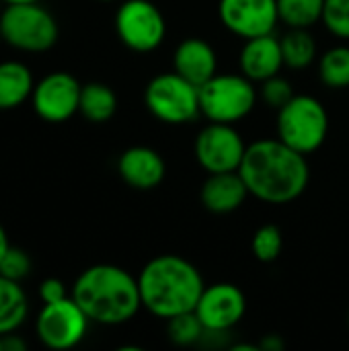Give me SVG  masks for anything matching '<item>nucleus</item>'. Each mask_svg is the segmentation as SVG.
I'll return each instance as SVG.
<instances>
[{
  "instance_id": "f257e3e1",
  "label": "nucleus",
  "mask_w": 349,
  "mask_h": 351,
  "mask_svg": "<svg viewBox=\"0 0 349 351\" xmlns=\"http://www.w3.org/2000/svg\"><path fill=\"white\" fill-rule=\"evenodd\" d=\"M239 173L253 197L274 206L298 199L311 179L306 156L280 138L249 144Z\"/></svg>"
},
{
  "instance_id": "f03ea898",
  "label": "nucleus",
  "mask_w": 349,
  "mask_h": 351,
  "mask_svg": "<svg viewBox=\"0 0 349 351\" xmlns=\"http://www.w3.org/2000/svg\"><path fill=\"white\" fill-rule=\"evenodd\" d=\"M72 298L91 323L105 327L123 325L142 308L138 278L111 263L86 267L72 286Z\"/></svg>"
},
{
  "instance_id": "7ed1b4c3",
  "label": "nucleus",
  "mask_w": 349,
  "mask_h": 351,
  "mask_svg": "<svg viewBox=\"0 0 349 351\" xmlns=\"http://www.w3.org/2000/svg\"><path fill=\"white\" fill-rule=\"evenodd\" d=\"M138 286L142 308L165 321L195 311L206 288L200 269L179 255L150 259L138 276Z\"/></svg>"
},
{
  "instance_id": "20e7f679",
  "label": "nucleus",
  "mask_w": 349,
  "mask_h": 351,
  "mask_svg": "<svg viewBox=\"0 0 349 351\" xmlns=\"http://www.w3.org/2000/svg\"><path fill=\"white\" fill-rule=\"evenodd\" d=\"M278 138L300 154L317 152L329 136V113L313 95H294L278 111Z\"/></svg>"
},
{
  "instance_id": "39448f33",
  "label": "nucleus",
  "mask_w": 349,
  "mask_h": 351,
  "mask_svg": "<svg viewBox=\"0 0 349 351\" xmlns=\"http://www.w3.org/2000/svg\"><path fill=\"white\" fill-rule=\"evenodd\" d=\"M2 39L27 53H43L58 43L60 27L56 16L39 2L6 4L0 14Z\"/></svg>"
},
{
  "instance_id": "423d86ee",
  "label": "nucleus",
  "mask_w": 349,
  "mask_h": 351,
  "mask_svg": "<svg viewBox=\"0 0 349 351\" xmlns=\"http://www.w3.org/2000/svg\"><path fill=\"white\" fill-rule=\"evenodd\" d=\"M259 90L245 74H216L200 86V111L208 121L239 123L257 105Z\"/></svg>"
},
{
  "instance_id": "0eeeda50",
  "label": "nucleus",
  "mask_w": 349,
  "mask_h": 351,
  "mask_svg": "<svg viewBox=\"0 0 349 351\" xmlns=\"http://www.w3.org/2000/svg\"><path fill=\"white\" fill-rule=\"evenodd\" d=\"M146 109L163 123L181 125L193 121L200 111V86L179 76L175 70L154 76L144 88Z\"/></svg>"
},
{
  "instance_id": "6e6552de",
  "label": "nucleus",
  "mask_w": 349,
  "mask_h": 351,
  "mask_svg": "<svg viewBox=\"0 0 349 351\" xmlns=\"http://www.w3.org/2000/svg\"><path fill=\"white\" fill-rule=\"evenodd\" d=\"M115 33L128 49L148 53L163 45L167 21L150 0H123L115 12Z\"/></svg>"
},
{
  "instance_id": "1a4fd4ad",
  "label": "nucleus",
  "mask_w": 349,
  "mask_h": 351,
  "mask_svg": "<svg viewBox=\"0 0 349 351\" xmlns=\"http://www.w3.org/2000/svg\"><path fill=\"white\" fill-rule=\"evenodd\" d=\"M88 323V317L70 294L41 306L35 319V335L49 350H72L84 339Z\"/></svg>"
},
{
  "instance_id": "9d476101",
  "label": "nucleus",
  "mask_w": 349,
  "mask_h": 351,
  "mask_svg": "<svg viewBox=\"0 0 349 351\" xmlns=\"http://www.w3.org/2000/svg\"><path fill=\"white\" fill-rule=\"evenodd\" d=\"M247 144L239 130L232 123H216L210 121L195 138L193 154L200 167L212 173H230L239 171Z\"/></svg>"
},
{
  "instance_id": "9b49d317",
  "label": "nucleus",
  "mask_w": 349,
  "mask_h": 351,
  "mask_svg": "<svg viewBox=\"0 0 349 351\" xmlns=\"http://www.w3.org/2000/svg\"><path fill=\"white\" fill-rule=\"evenodd\" d=\"M82 84L70 72H49L35 82L31 105L39 119L47 123H64L78 113Z\"/></svg>"
},
{
  "instance_id": "f8f14e48",
  "label": "nucleus",
  "mask_w": 349,
  "mask_h": 351,
  "mask_svg": "<svg viewBox=\"0 0 349 351\" xmlns=\"http://www.w3.org/2000/svg\"><path fill=\"white\" fill-rule=\"evenodd\" d=\"M193 313L202 321L206 333L222 335L241 323L247 313V298L239 286L218 282L204 288Z\"/></svg>"
},
{
  "instance_id": "ddd939ff",
  "label": "nucleus",
  "mask_w": 349,
  "mask_h": 351,
  "mask_svg": "<svg viewBox=\"0 0 349 351\" xmlns=\"http://www.w3.org/2000/svg\"><path fill=\"white\" fill-rule=\"evenodd\" d=\"M218 16L230 33L243 39L269 35L280 23L278 0H220Z\"/></svg>"
},
{
  "instance_id": "4468645a",
  "label": "nucleus",
  "mask_w": 349,
  "mask_h": 351,
  "mask_svg": "<svg viewBox=\"0 0 349 351\" xmlns=\"http://www.w3.org/2000/svg\"><path fill=\"white\" fill-rule=\"evenodd\" d=\"M117 173L125 185L138 191H150L158 187L167 175L165 158L150 146H132L121 152L117 160Z\"/></svg>"
},
{
  "instance_id": "2eb2a0df",
  "label": "nucleus",
  "mask_w": 349,
  "mask_h": 351,
  "mask_svg": "<svg viewBox=\"0 0 349 351\" xmlns=\"http://www.w3.org/2000/svg\"><path fill=\"white\" fill-rule=\"evenodd\" d=\"M241 74H245L253 82H263L282 72L284 53L282 41L269 33L253 39H245V45L239 56Z\"/></svg>"
},
{
  "instance_id": "dca6fc26",
  "label": "nucleus",
  "mask_w": 349,
  "mask_h": 351,
  "mask_svg": "<svg viewBox=\"0 0 349 351\" xmlns=\"http://www.w3.org/2000/svg\"><path fill=\"white\" fill-rule=\"evenodd\" d=\"M173 70L195 86H202L218 74V53L206 39H183L173 53Z\"/></svg>"
},
{
  "instance_id": "f3484780",
  "label": "nucleus",
  "mask_w": 349,
  "mask_h": 351,
  "mask_svg": "<svg viewBox=\"0 0 349 351\" xmlns=\"http://www.w3.org/2000/svg\"><path fill=\"white\" fill-rule=\"evenodd\" d=\"M247 195L251 193L239 171L208 175L200 191L202 206L212 214H230L239 210L245 204Z\"/></svg>"
},
{
  "instance_id": "a211bd4d",
  "label": "nucleus",
  "mask_w": 349,
  "mask_h": 351,
  "mask_svg": "<svg viewBox=\"0 0 349 351\" xmlns=\"http://www.w3.org/2000/svg\"><path fill=\"white\" fill-rule=\"evenodd\" d=\"M35 88L33 72L19 60L0 62V111L21 107Z\"/></svg>"
},
{
  "instance_id": "6ab92c4d",
  "label": "nucleus",
  "mask_w": 349,
  "mask_h": 351,
  "mask_svg": "<svg viewBox=\"0 0 349 351\" xmlns=\"http://www.w3.org/2000/svg\"><path fill=\"white\" fill-rule=\"evenodd\" d=\"M117 111V95L105 82L82 84L78 113L91 123H107Z\"/></svg>"
},
{
  "instance_id": "aec40b11",
  "label": "nucleus",
  "mask_w": 349,
  "mask_h": 351,
  "mask_svg": "<svg viewBox=\"0 0 349 351\" xmlns=\"http://www.w3.org/2000/svg\"><path fill=\"white\" fill-rule=\"evenodd\" d=\"M29 302L19 282L0 276V335L14 333L27 319Z\"/></svg>"
},
{
  "instance_id": "412c9836",
  "label": "nucleus",
  "mask_w": 349,
  "mask_h": 351,
  "mask_svg": "<svg viewBox=\"0 0 349 351\" xmlns=\"http://www.w3.org/2000/svg\"><path fill=\"white\" fill-rule=\"evenodd\" d=\"M284 66L292 70L309 68L317 58V41L311 35V29H288V33L280 39Z\"/></svg>"
},
{
  "instance_id": "4be33fe9",
  "label": "nucleus",
  "mask_w": 349,
  "mask_h": 351,
  "mask_svg": "<svg viewBox=\"0 0 349 351\" xmlns=\"http://www.w3.org/2000/svg\"><path fill=\"white\" fill-rule=\"evenodd\" d=\"M325 0H278L280 21L288 29H311L323 23Z\"/></svg>"
},
{
  "instance_id": "5701e85b",
  "label": "nucleus",
  "mask_w": 349,
  "mask_h": 351,
  "mask_svg": "<svg viewBox=\"0 0 349 351\" xmlns=\"http://www.w3.org/2000/svg\"><path fill=\"white\" fill-rule=\"evenodd\" d=\"M319 76L329 88H348L349 86V47L335 45L327 49L319 60Z\"/></svg>"
},
{
  "instance_id": "b1692460",
  "label": "nucleus",
  "mask_w": 349,
  "mask_h": 351,
  "mask_svg": "<svg viewBox=\"0 0 349 351\" xmlns=\"http://www.w3.org/2000/svg\"><path fill=\"white\" fill-rule=\"evenodd\" d=\"M167 335L175 346H193L206 335V329L202 321L197 319V315L191 311V313H183V315L169 319Z\"/></svg>"
},
{
  "instance_id": "393cba45",
  "label": "nucleus",
  "mask_w": 349,
  "mask_h": 351,
  "mask_svg": "<svg viewBox=\"0 0 349 351\" xmlns=\"http://www.w3.org/2000/svg\"><path fill=\"white\" fill-rule=\"evenodd\" d=\"M251 249H253L255 259H259L261 263L276 261L282 255V249H284V234H282V230L276 224H263L253 234Z\"/></svg>"
},
{
  "instance_id": "a878e982",
  "label": "nucleus",
  "mask_w": 349,
  "mask_h": 351,
  "mask_svg": "<svg viewBox=\"0 0 349 351\" xmlns=\"http://www.w3.org/2000/svg\"><path fill=\"white\" fill-rule=\"evenodd\" d=\"M323 25L339 39H349V0H325Z\"/></svg>"
},
{
  "instance_id": "bb28decb",
  "label": "nucleus",
  "mask_w": 349,
  "mask_h": 351,
  "mask_svg": "<svg viewBox=\"0 0 349 351\" xmlns=\"http://www.w3.org/2000/svg\"><path fill=\"white\" fill-rule=\"evenodd\" d=\"M259 97L265 101V105H269L272 109L280 111L292 97H294V88L290 84L288 78L276 74L267 80L261 82V88H259Z\"/></svg>"
},
{
  "instance_id": "cd10ccee",
  "label": "nucleus",
  "mask_w": 349,
  "mask_h": 351,
  "mask_svg": "<svg viewBox=\"0 0 349 351\" xmlns=\"http://www.w3.org/2000/svg\"><path fill=\"white\" fill-rule=\"evenodd\" d=\"M29 271H31V259H29L27 251L10 245L8 251L4 253V257L0 259V276L21 282L23 278L29 276Z\"/></svg>"
},
{
  "instance_id": "c85d7f7f",
  "label": "nucleus",
  "mask_w": 349,
  "mask_h": 351,
  "mask_svg": "<svg viewBox=\"0 0 349 351\" xmlns=\"http://www.w3.org/2000/svg\"><path fill=\"white\" fill-rule=\"evenodd\" d=\"M39 298L43 304H49V302H58L62 298H68V292H66V286L62 280L58 278H47L39 284Z\"/></svg>"
},
{
  "instance_id": "c756f323",
  "label": "nucleus",
  "mask_w": 349,
  "mask_h": 351,
  "mask_svg": "<svg viewBox=\"0 0 349 351\" xmlns=\"http://www.w3.org/2000/svg\"><path fill=\"white\" fill-rule=\"evenodd\" d=\"M27 348L23 339H19V335L14 333H8V335H2V351H23Z\"/></svg>"
},
{
  "instance_id": "7c9ffc66",
  "label": "nucleus",
  "mask_w": 349,
  "mask_h": 351,
  "mask_svg": "<svg viewBox=\"0 0 349 351\" xmlns=\"http://www.w3.org/2000/svg\"><path fill=\"white\" fill-rule=\"evenodd\" d=\"M8 247H10V241H8V234H6V230H4V226L0 224V259L4 257V253L8 251Z\"/></svg>"
},
{
  "instance_id": "2f4dec72",
  "label": "nucleus",
  "mask_w": 349,
  "mask_h": 351,
  "mask_svg": "<svg viewBox=\"0 0 349 351\" xmlns=\"http://www.w3.org/2000/svg\"><path fill=\"white\" fill-rule=\"evenodd\" d=\"M259 348H261V350H282V348H284V343H282L280 339H276V337H269V339H267V341H263Z\"/></svg>"
},
{
  "instance_id": "473e14b6",
  "label": "nucleus",
  "mask_w": 349,
  "mask_h": 351,
  "mask_svg": "<svg viewBox=\"0 0 349 351\" xmlns=\"http://www.w3.org/2000/svg\"><path fill=\"white\" fill-rule=\"evenodd\" d=\"M6 4H25V2H39V0H4Z\"/></svg>"
},
{
  "instance_id": "72a5a7b5",
  "label": "nucleus",
  "mask_w": 349,
  "mask_h": 351,
  "mask_svg": "<svg viewBox=\"0 0 349 351\" xmlns=\"http://www.w3.org/2000/svg\"><path fill=\"white\" fill-rule=\"evenodd\" d=\"M2 41H4V39H2V29H0V43H2Z\"/></svg>"
},
{
  "instance_id": "f704fd0d",
  "label": "nucleus",
  "mask_w": 349,
  "mask_h": 351,
  "mask_svg": "<svg viewBox=\"0 0 349 351\" xmlns=\"http://www.w3.org/2000/svg\"><path fill=\"white\" fill-rule=\"evenodd\" d=\"M0 351H2V335H0Z\"/></svg>"
},
{
  "instance_id": "c9c22d12",
  "label": "nucleus",
  "mask_w": 349,
  "mask_h": 351,
  "mask_svg": "<svg viewBox=\"0 0 349 351\" xmlns=\"http://www.w3.org/2000/svg\"><path fill=\"white\" fill-rule=\"evenodd\" d=\"M99 2H113V0H99Z\"/></svg>"
},
{
  "instance_id": "e433bc0d",
  "label": "nucleus",
  "mask_w": 349,
  "mask_h": 351,
  "mask_svg": "<svg viewBox=\"0 0 349 351\" xmlns=\"http://www.w3.org/2000/svg\"><path fill=\"white\" fill-rule=\"evenodd\" d=\"M348 323H349V311H348Z\"/></svg>"
}]
</instances>
